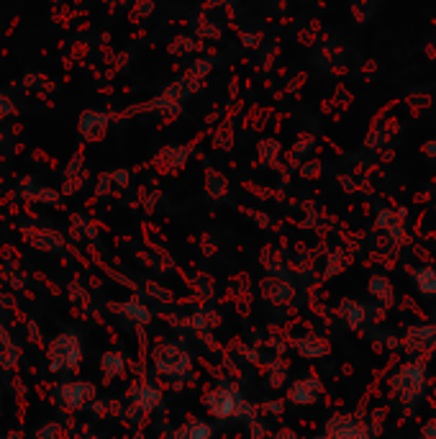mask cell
<instances>
[{
  "mask_svg": "<svg viewBox=\"0 0 436 439\" xmlns=\"http://www.w3.org/2000/svg\"><path fill=\"white\" fill-rule=\"evenodd\" d=\"M206 406L208 411L218 419H226V416H234L236 409H239V398H236L231 391H213V393L206 398Z\"/></svg>",
  "mask_w": 436,
  "mask_h": 439,
  "instance_id": "6da1fadb",
  "label": "cell"
},
{
  "mask_svg": "<svg viewBox=\"0 0 436 439\" xmlns=\"http://www.w3.org/2000/svg\"><path fill=\"white\" fill-rule=\"evenodd\" d=\"M177 439H210V429L206 424H190V427H183Z\"/></svg>",
  "mask_w": 436,
  "mask_h": 439,
  "instance_id": "7a4b0ae2",
  "label": "cell"
},
{
  "mask_svg": "<svg viewBox=\"0 0 436 439\" xmlns=\"http://www.w3.org/2000/svg\"><path fill=\"white\" fill-rule=\"evenodd\" d=\"M331 439H367V437L359 427H354V424H344V427H336V429H334Z\"/></svg>",
  "mask_w": 436,
  "mask_h": 439,
  "instance_id": "3957f363",
  "label": "cell"
},
{
  "mask_svg": "<svg viewBox=\"0 0 436 439\" xmlns=\"http://www.w3.org/2000/svg\"><path fill=\"white\" fill-rule=\"evenodd\" d=\"M416 280H419L421 290H426V293H434V290H436V270H421Z\"/></svg>",
  "mask_w": 436,
  "mask_h": 439,
  "instance_id": "277c9868",
  "label": "cell"
}]
</instances>
